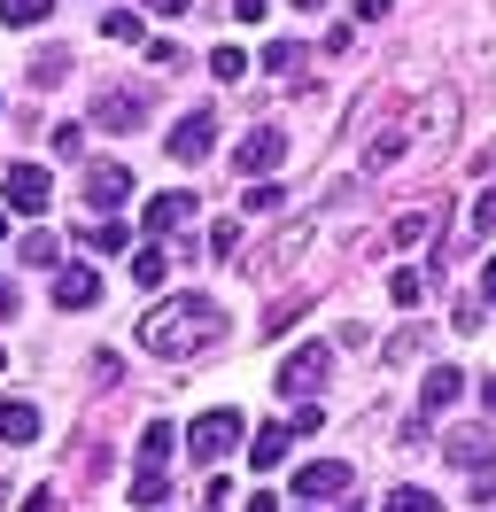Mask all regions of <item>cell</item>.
I'll list each match as a JSON object with an SVG mask.
<instances>
[{"label": "cell", "instance_id": "28", "mask_svg": "<svg viewBox=\"0 0 496 512\" xmlns=\"http://www.w3.org/2000/svg\"><path fill=\"white\" fill-rule=\"evenodd\" d=\"M241 210H248V218H272V210H279V187H272V179H256V187L241 194Z\"/></svg>", "mask_w": 496, "mask_h": 512}, {"label": "cell", "instance_id": "42", "mask_svg": "<svg viewBox=\"0 0 496 512\" xmlns=\"http://www.w3.org/2000/svg\"><path fill=\"white\" fill-rule=\"evenodd\" d=\"M481 412L496 419V373H489V381H481Z\"/></svg>", "mask_w": 496, "mask_h": 512}, {"label": "cell", "instance_id": "38", "mask_svg": "<svg viewBox=\"0 0 496 512\" xmlns=\"http://www.w3.org/2000/svg\"><path fill=\"white\" fill-rule=\"evenodd\" d=\"M194 0H148V16H186Z\"/></svg>", "mask_w": 496, "mask_h": 512}, {"label": "cell", "instance_id": "40", "mask_svg": "<svg viewBox=\"0 0 496 512\" xmlns=\"http://www.w3.org/2000/svg\"><path fill=\"white\" fill-rule=\"evenodd\" d=\"M481 303L496 311V256H489V272H481Z\"/></svg>", "mask_w": 496, "mask_h": 512}, {"label": "cell", "instance_id": "3", "mask_svg": "<svg viewBox=\"0 0 496 512\" xmlns=\"http://www.w3.org/2000/svg\"><path fill=\"white\" fill-rule=\"evenodd\" d=\"M210 148H217V109L202 101V109H186L179 125H171V140H163V156H171V163H202Z\"/></svg>", "mask_w": 496, "mask_h": 512}, {"label": "cell", "instance_id": "5", "mask_svg": "<svg viewBox=\"0 0 496 512\" xmlns=\"http://www.w3.org/2000/svg\"><path fill=\"white\" fill-rule=\"evenodd\" d=\"M326 373H334V350L303 342L295 357H279V396H310V388H326Z\"/></svg>", "mask_w": 496, "mask_h": 512}, {"label": "cell", "instance_id": "39", "mask_svg": "<svg viewBox=\"0 0 496 512\" xmlns=\"http://www.w3.org/2000/svg\"><path fill=\"white\" fill-rule=\"evenodd\" d=\"M24 512H55V489H31V497H24Z\"/></svg>", "mask_w": 496, "mask_h": 512}, {"label": "cell", "instance_id": "19", "mask_svg": "<svg viewBox=\"0 0 496 512\" xmlns=\"http://www.w3.org/2000/svg\"><path fill=\"white\" fill-rule=\"evenodd\" d=\"M303 249H310V225H287V233H279L272 249H264V272H279V264H295Z\"/></svg>", "mask_w": 496, "mask_h": 512}, {"label": "cell", "instance_id": "34", "mask_svg": "<svg viewBox=\"0 0 496 512\" xmlns=\"http://www.w3.org/2000/svg\"><path fill=\"white\" fill-rule=\"evenodd\" d=\"M24 264H55V233H24Z\"/></svg>", "mask_w": 496, "mask_h": 512}, {"label": "cell", "instance_id": "14", "mask_svg": "<svg viewBox=\"0 0 496 512\" xmlns=\"http://www.w3.org/2000/svg\"><path fill=\"white\" fill-rule=\"evenodd\" d=\"M0 443H39V404L0 396Z\"/></svg>", "mask_w": 496, "mask_h": 512}, {"label": "cell", "instance_id": "48", "mask_svg": "<svg viewBox=\"0 0 496 512\" xmlns=\"http://www.w3.org/2000/svg\"><path fill=\"white\" fill-rule=\"evenodd\" d=\"M0 241H8V218H0Z\"/></svg>", "mask_w": 496, "mask_h": 512}, {"label": "cell", "instance_id": "1", "mask_svg": "<svg viewBox=\"0 0 496 512\" xmlns=\"http://www.w3.org/2000/svg\"><path fill=\"white\" fill-rule=\"evenodd\" d=\"M217 334H225V311L210 295H179V303H155L140 319V350L148 357H194V350H210Z\"/></svg>", "mask_w": 496, "mask_h": 512}, {"label": "cell", "instance_id": "45", "mask_svg": "<svg viewBox=\"0 0 496 512\" xmlns=\"http://www.w3.org/2000/svg\"><path fill=\"white\" fill-rule=\"evenodd\" d=\"M241 512H279V505H272V497H248V505H241Z\"/></svg>", "mask_w": 496, "mask_h": 512}, {"label": "cell", "instance_id": "47", "mask_svg": "<svg viewBox=\"0 0 496 512\" xmlns=\"http://www.w3.org/2000/svg\"><path fill=\"white\" fill-rule=\"evenodd\" d=\"M295 8H326V0H295Z\"/></svg>", "mask_w": 496, "mask_h": 512}, {"label": "cell", "instance_id": "43", "mask_svg": "<svg viewBox=\"0 0 496 512\" xmlns=\"http://www.w3.org/2000/svg\"><path fill=\"white\" fill-rule=\"evenodd\" d=\"M0 319H16V288L8 280H0Z\"/></svg>", "mask_w": 496, "mask_h": 512}, {"label": "cell", "instance_id": "41", "mask_svg": "<svg viewBox=\"0 0 496 512\" xmlns=\"http://www.w3.org/2000/svg\"><path fill=\"white\" fill-rule=\"evenodd\" d=\"M233 16H241V24H256V16H264V0H233Z\"/></svg>", "mask_w": 496, "mask_h": 512}, {"label": "cell", "instance_id": "29", "mask_svg": "<svg viewBox=\"0 0 496 512\" xmlns=\"http://www.w3.org/2000/svg\"><path fill=\"white\" fill-rule=\"evenodd\" d=\"M148 70H186V47L179 39H148Z\"/></svg>", "mask_w": 496, "mask_h": 512}, {"label": "cell", "instance_id": "31", "mask_svg": "<svg viewBox=\"0 0 496 512\" xmlns=\"http://www.w3.org/2000/svg\"><path fill=\"white\" fill-rule=\"evenodd\" d=\"M62 70H70V55H62V47H55V55H31V78H39V86H55Z\"/></svg>", "mask_w": 496, "mask_h": 512}, {"label": "cell", "instance_id": "7", "mask_svg": "<svg viewBox=\"0 0 496 512\" xmlns=\"http://www.w3.org/2000/svg\"><path fill=\"white\" fill-rule=\"evenodd\" d=\"M442 458H450L458 474H496V443H489V427H450V435H442Z\"/></svg>", "mask_w": 496, "mask_h": 512}, {"label": "cell", "instance_id": "6", "mask_svg": "<svg viewBox=\"0 0 496 512\" xmlns=\"http://www.w3.org/2000/svg\"><path fill=\"white\" fill-rule=\"evenodd\" d=\"M93 125L101 132H132V125H148V86H109V94H93Z\"/></svg>", "mask_w": 496, "mask_h": 512}, {"label": "cell", "instance_id": "9", "mask_svg": "<svg viewBox=\"0 0 496 512\" xmlns=\"http://www.w3.org/2000/svg\"><path fill=\"white\" fill-rule=\"evenodd\" d=\"M0 202H8V210H31V218H39V210L55 202V179H47L39 163H8V187H0Z\"/></svg>", "mask_w": 496, "mask_h": 512}, {"label": "cell", "instance_id": "24", "mask_svg": "<svg viewBox=\"0 0 496 512\" xmlns=\"http://www.w3.org/2000/svg\"><path fill=\"white\" fill-rule=\"evenodd\" d=\"M419 295H427L419 272H388V303H396V311H419Z\"/></svg>", "mask_w": 496, "mask_h": 512}, {"label": "cell", "instance_id": "44", "mask_svg": "<svg viewBox=\"0 0 496 512\" xmlns=\"http://www.w3.org/2000/svg\"><path fill=\"white\" fill-rule=\"evenodd\" d=\"M481 505H496V474H481Z\"/></svg>", "mask_w": 496, "mask_h": 512}, {"label": "cell", "instance_id": "18", "mask_svg": "<svg viewBox=\"0 0 496 512\" xmlns=\"http://www.w3.org/2000/svg\"><path fill=\"white\" fill-rule=\"evenodd\" d=\"M132 280H140V288H163V280H171V256H163V241H148V249L132 256Z\"/></svg>", "mask_w": 496, "mask_h": 512}, {"label": "cell", "instance_id": "27", "mask_svg": "<svg viewBox=\"0 0 496 512\" xmlns=\"http://www.w3.org/2000/svg\"><path fill=\"white\" fill-rule=\"evenodd\" d=\"M403 148H411L403 132H380V140H372V156H365V171H388V163H403Z\"/></svg>", "mask_w": 496, "mask_h": 512}, {"label": "cell", "instance_id": "2", "mask_svg": "<svg viewBox=\"0 0 496 512\" xmlns=\"http://www.w3.org/2000/svg\"><path fill=\"white\" fill-rule=\"evenodd\" d=\"M186 450H194V458H233V450H241V412H233V404H210V412L186 427Z\"/></svg>", "mask_w": 496, "mask_h": 512}, {"label": "cell", "instance_id": "26", "mask_svg": "<svg viewBox=\"0 0 496 512\" xmlns=\"http://www.w3.org/2000/svg\"><path fill=\"white\" fill-rule=\"evenodd\" d=\"M55 0H0V24H47Z\"/></svg>", "mask_w": 496, "mask_h": 512}, {"label": "cell", "instance_id": "10", "mask_svg": "<svg viewBox=\"0 0 496 512\" xmlns=\"http://www.w3.org/2000/svg\"><path fill=\"white\" fill-rule=\"evenodd\" d=\"M55 303L62 311H93L101 303V272L93 264H55Z\"/></svg>", "mask_w": 496, "mask_h": 512}, {"label": "cell", "instance_id": "15", "mask_svg": "<svg viewBox=\"0 0 496 512\" xmlns=\"http://www.w3.org/2000/svg\"><path fill=\"white\" fill-rule=\"evenodd\" d=\"M101 39H117V47H148V16H140V8H109V16H101Z\"/></svg>", "mask_w": 496, "mask_h": 512}, {"label": "cell", "instance_id": "32", "mask_svg": "<svg viewBox=\"0 0 496 512\" xmlns=\"http://www.w3.org/2000/svg\"><path fill=\"white\" fill-rule=\"evenodd\" d=\"M473 233H496V187L473 194Z\"/></svg>", "mask_w": 496, "mask_h": 512}, {"label": "cell", "instance_id": "23", "mask_svg": "<svg viewBox=\"0 0 496 512\" xmlns=\"http://www.w3.org/2000/svg\"><path fill=\"white\" fill-rule=\"evenodd\" d=\"M434 233V210H403L396 225H388V241H396V249H411V241H427Z\"/></svg>", "mask_w": 496, "mask_h": 512}, {"label": "cell", "instance_id": "16", "mask_svg": "<svg viewBox=\"0 0 496 512\" xmlns=\"http://www.w3.org/2000/svg\"><path fill=\"white\" fill-rule=\"evenodd\" d=\"M86 249L124 256V249H132V225H124V218H86Z\"/></svg>", "mask_w": 496, "mask_h": 512}, {"label": "cell", "instance_id": "21", "mask_svg": "<svg viewBox=\"0 0 496 512\" xmlns=\"http://www.w3.org/2000/svg\"><path fill=\"white\" fill-rule=\"evenodd\" d=\"M171 443H179V427H171V419H148V435H140V458H148V466H163V458H171Z\"/></svg>", "mask_w": 496, "mask_h": 512}, {"label": "cell", "instance_id": "12", "mask_svg": "<svg viewBox=\"0 0 496 512\" xmlns=\"http://www.w3.org/2000/svg\"><path fill=\"white\" fill-rule=\"evenodd\" d=\"M349 481H357V466H349V458H318V466H303V474H295V497H341V489H349Z\"/></svg>", "mask_w": 496, "mask_h": 512}, {"label": "cell", "instance_id": "17", "mask_svg": "<svg viewBox=\"0 0 496 512\" xmlns=\"http://www.w3.org/2000/svg\"><path fill=\"white\" fill-rule=\"evenodd\" d=\"M458 388H465V381H458V365H427V388H419V404H427V412H442Z\"/></svg>", "mask_w": 496, "mask_h": 512}, {"label": "cell", "instance_id": "37", "mask_svg": "<svg viewBox=\"0 0 496 512\" xmlns=\"http://www.w3.org/2000/svg\"><path fill=\"white\" fill-rule=\"evenodd\" d=\"M388 16V0H357V24H380Z\"/></svg>", "mask_w": 496, "mask_h": 512}, {"label": "cell", "instance_id": "20", "mask_svg": "<svg viewBox=\"0 0 496 512\" xmlns=\"http://www.w3.org/2000/svg\"><path fill=\"white\" fill-rule=\"evenodd\" d=\"M380 512H442V497L419 489V481H403V489H388V505H380Z\"/></svg>", "mask_w": 496, "mask_h": 512}, {"label": "cell", "instance_id": "46", "mask_svg": "<svg viewBox=\"0 0 496 512\" xmlns=\"http://www.w3.org/2000/svg\"><path fill=\"white\" fill-rule=\"evenodd\" d=\"M0 512H8V481H0Z\"/></svg>", "mask_w": 496, "mask_h": 512}, {"label": "cell", "instance_id": "4", "mask_svg": "<svg viewBox=\"0 0 496 512\" xmlns=\"http://www.w3.org/2000/svg\"><path fill=\"white\" fill-rule=\"evenodd\" d=\"M279 163H287V132H279V125H256L241 148H233V171H241L248 187H256V179H272Z\"/></svg>", "mask_w": 496, "mask_h": 512}, {"label": "cell", "instance_id": "13", "mask_svg": "<svg viewBox=\"0 0 496 512\" xmlns=\"http://www.w3.org/2000/svg\"><path fill=\"white\" fill-rule=\"evenodd\" d=\"M287 443H295V427H256V435H248V466H256V474L287 466Z\"/></svg>", "mask_w": 496, "mask_h": 512}, {"label": "cell", "instance_id": "25", "mask_svg": "<svg viewBox=\"0 0 496 512\" xmlns=\"http://www.w3.org/2000/svg\"><path fill=\"white\" fill-rule=\"evenodd\" d=\"M163 489H171V474H163V466H140V474H132V505H163Z\"/></svg>", "mask_w": 496, "mask_h": 512}, {"label": "cell", "instance_id": "49", "mask_svg": "<svg viewBox=\"0 0 496 512\" xmlns=\"http://www.w3.org/2000/svg\"><path fill=\"white\" fill-rule=\"evenodd\" d=\"M0 373H8V350H0Z\"/></svg>", "mask_w": 496, "mask_h": 512}, {"label": "cell", "instance_id": "35", "mask_svg": "<svg viewBox=\"0 0 496 512\" xmlns=\"http://www.w3.org/2000/svg\"><path fill=\"white\" fill-rule=\"evenodd\" d=\"M86 148V125H55V156H78Z\"/></svg>", "mask_w": 496, "mask_h": 512}, {"label": "cell", "instance_id": "33", "mask_svg": "<svg viewBox=\"0 0 496 512\" xmlns=\"http://www.w3.org/2000/svg\"><path fill=\"white\" fill-rule=\"evenodd\" d=\"M295 55H303L295 39H272V47H264V70H295Z\"/></svg>", "mask_w": 496, "mask_h": 512}, {"label": "cell", "instance_id": "36", "mask_svg": "<svg viewBox=\"0 0 496 512\" xmlns=\"http://www.w3.org/2000/svg\"><path fill=\"white\" fill-rule=\"evenodd\" d=\"M287 427H295V435H318V427H326V412H318V404H295V419H287Z\"/></svg>", "mask_w": 496, "mask_h": 512}, {"label": "cell", "instance_id": "8", "mask_svg": "<svg viewBox=\"0 0 496 512\" xmlns=\"http://www.w3.org/2000/svg\"><path fill=\"white\" fill-rule=\"evenodd\" d=\"M124 202H132V171L124 163H86V210L93 218H109Z\"/></svg>", "mask_w": 496, "mask_h": 512}, {"label": "cell", "instance_id": "11", "mask_svg": "<svg viewBox=\"0 0 496 512\" xmlns=\"http://www.w3.org/2000/svg\"><path fill=\"white\" fill-rule=\"evenodd\" d=\"M194 210H202V202H194L186 187H171V194H155V202H148V218H140V225H148V241H171Z\"/></svg>", "mask_w": 496, "mask_h": 512}, {"label": "cell", "instance_id": "30", "mask_svg": "<svg viewBox=\"0 0 496 512\" xmlns=\"http://www.w3.org/2000/svg\"><path fill=\"white\" fill-rule=\"evenodd\" d=\"M241 249V218H217L210 225V256H233Z\"/></svg>", "mask_w": 496, "mask_h": 512}, {"label": "cell", "instance_id": "22", "mask_svg": "<svg viewBox=\"0 0 496 512\" xmlns=\"http://www.w3.org/2000/svg\"><path fill=\"white\" fill-rule=\"evenodd\" d=\"M210 78H217V86H241V78H248V55H241V47H210Z\"/></svg>", "mask_w": 496, "mask_h": 512}]
</instances>
